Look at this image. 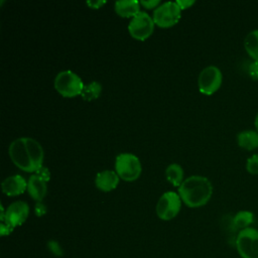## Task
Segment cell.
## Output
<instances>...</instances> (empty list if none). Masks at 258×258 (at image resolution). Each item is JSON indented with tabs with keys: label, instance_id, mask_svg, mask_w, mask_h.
I'll use <instances>...</instances> for the list:
<instances>
[{
	"label": "cell",
	"instance_id": "obj_1",
	"mask_svg": "<svg viewBox=\"0 0 258 258\" xmlns=\"http://www.w3.org/2000/svg\"><path fill=\"white\" fill-rule=\"evenodd\" d=\"M181 201L189 208L205 206L213 195L212 182L202 175H191L183 180L178 187Z\"/></svg>",
	"mask_w": 258,
	"mask_h": 258
},
{
	"label": "cell",
	"instance_id": "obj_2",
	"mask_svg": "<svg viewBox=\"0 0 258 258\" xmlns=\"http://www.w3.org/2000/svg\"><path fill=\"white\" fill-rule=\"evenodd\" d=\"M53 85L56 92L66 98H74L79 95L81 96L85 86L82 79L70 70L59 72L54 79Z\"/></svg>",
	"mask_w": 258,
	"mask_h": 258
},
{
	"label": "cell",
	"instance_id": "obj_3",
	"mask_svg": "<svg viewBox=\"0 0 258 258\" xmlns=\"http://www.w3.org/2000/svg\"><path fill=\"white\" fill-rule=\"evenodd\" d=\"M115 171L119 177L125 181L136 180L142 171L139 158L128 152L120 153L115 159Z\"/></svg>",
	"mask_w": 258,
	"mask_h": 258
},
{
	"label": "cell",
	"instance_id": "obj_4",
	"mask_svg": "<svg viewBox=\"0 0 258 258\" xmlns=\"http://www.w3.org/2000/svg\"><path fill=\"white\" fill-rule=\"evenodd\" d=\"M236 248L242 258H258V230L249 227L239 231Z\"/></svg>",
	"mask_w": 258,
	"mask_h": 258
},
{
	"label": "cell",
	"instance_id": "obj_5",
	"mask_svg": "<svg viewBox=\"0 0 258 258\" xmlns=\"http://www.w3.org/2000/svg\"><path fill=\"white\" fill-rule=\"evenodd\" d=\"M181 17V9L175 1H166L161 3L153 11L154 23L162 28L175 25Z\"/></svg>",
	"mask_w": 258,
	"mask_h": 258
},
{
	"label": "cell",
	"instance_id": "obj_6",
	"mask_svg": "<svg viewBox=\"0 0 258 258\" xmlns=\"http://www.w3.org/2000/svg\"><path fill=\"white\" fill-rule=\"evenodd\" d=\"M223 75L221 70L216 66H208L199 75V91L207 96L215 94L221 87Z\"/></svg>",
	"mask_w": 258,
	"mask_h": 258
},
{
	"label": "cell",
	"instance_id": "obj_7",
	"mask_svg": "<svg viewBox=\"0 0 258 258\" xmlns=\"http://www.w3.org/2000/svg\"><path fill=\"white\" fill-rule=\"evenodd\" d=\"M181 199L175 191H166L156 204V214L159 219L169 221L177 216L181 208Z\"/></svg>",
	"mask_w": 258,
	"mask_h": 258
},
{
	"label": "cell",
	"instance_id": "obj_8",
	"mask_svg": "<svg viewBox=\"0 0 258 258\" xmlns=\"http://www.w3.org/2000/svg\"><path fill=\"white\" fill-rule=\"evenodd\" d=\"M154 25L153 18L145 11H140L130 20L128 31L133 38L143 41L152 34Z\"/></svg>",
	"mask_w": 258,
	"mask_h": 258
},
{
	"label": "cell",
	"instance_id": "obj_9",
	"mask_svg": "<svg viewBox=\"0 0 258 258\" xmlns=\"http://www.w3.org/2000/svg\"><path fill=\"white\" fill-rule=\"evenodd\" d=\"M8 153L12 162L18 168L26 172H34V168L26 147L25 137H20L13 140L9 145Z\"/></svg>",
	"mask_w": 258,
	"mask_h": 258
},
{
	"label": "cell",
	"instance_id": "obj_10",
	"mask_svg": "<svg viewBox=\"0 0 258 258\" xmlns=\"http://www.w3.org/2000/svg\"><path fill=\"white\" fill-rule=\"evenodd\" d=\"M29 215V207L25 202L17 201L13 202L8 206L6 211H4L1 205V215L0 220L6 221L11 227L15 228L22 225Z\"/></svg>",
	"mask_w": 258,
	"mask_h": 258
},
{
	"label": "cell",
	"instance_id": "obj_11",
	"mask_svg": "<svg viewBox=\"0 0 258 258\" xmlns=\"http://www.w3.org/2000/svg\"><path fill=\"white\" fill-rule=\"evenodd\" d=\"M2 191L8 197H15L23 194L27 189V181L20 174L6 177L1 184Z\"/></svg>",
	"mask_w": 258,
	"mask_h": 258
},
{
	"label": "cell",
	"instance_id": "obj_12",
	"mask_svg": "<svg viewBox=\"0 0 258 258\" xmlns=\"http://www.w3.org/2000/svg\"><path fill=\"white\" fill-rule=\"evenodd\" d=\"M119 180L120 177L116 171L106 169L97 173L95 177V185L98 189L108 192L117 187Z\"/></svg>",
	"mask_w": 258,
	"mask_h": 258
},
{
	"label": "cell",
	"instance_id": "obj_13",
	"mask_svg": "<svg viewBox=\"0 0 258 258\" xmlns=\"http://www.w3.org/2000/svg\"><path fill=\"white\" fill-rule=\"evenodd\" d=\"M27 191L34 201L42 202L47 192L46 181L42 180L37 175L32 174L27 180Z\"/></svg>",
	"mask_w": 258,
	"mask_h": 258
},
{
	"label": "cell",
	"instance_id": "obj_14",
	"mask_svg": "<svg viewBox=\"0 0 258 258\" xmlns=\"http://www.w3.org/2000/svg\"><path fill=\"white\" fill-rule=\"evenodd\" d=\"M140 6L137 0H119L115 2V11L121 17L132 19L140 12Z\"/></svg>",
	"mask_w": 258,
	"mask_h": 258
},
{
	"label": "cell",
	"instance_id": "obj_15",
	"mask_svg": "<svg viewBox=\"0 0 258 258\" xmlns=\"http://www.w3.org/2000/svg\"><path fill=\"white\" fill-rule=\"evenodd\" d=\"M25 143H26V147L34 168V172L40 167L42 166V162H43V158H44V153H43V149L40 145L39 142H37L35 139L30 138V137H25ZM33 172V173H34Z\"/></svg>",
	"mask_w": 258,
	"mask_h": 258
},
{
	"label": "cell",
	"instance_id": "obj_16",
	"mask_svg": "<svg viewBox=\"0 0 258 258\" xmlns=\"http://www.w3.org/2000/svg\"><path fill=\"white\" fill-rule=\"evenodd\" d=\"M237 143L239 147L247 151L258 148V132L255 130H244L238 133Z\"/></svg>",
	"mask_w": 258,
	"mask_h": 258
},
{
	"label": "cell",
	"instance_id": "obj_17",
	"mask_svg": "<svg viewBox=\"0 0 258 258\" xmlns=\"http://www.w3.org/2000/svg\"><path fill=\"white\" fill-rule=\"evenodd\" d=\"M244 48L252 60H258V29L252 30L246 35Z\"/></svg>",
	"mask_w": 258,
	"mask_h": 258
},
{
	"label": "cell",
	"instance_id": "obj_18",
	"mask_svg": "<svg viewBox=\"0 0 258 258\" xmlns=\"http://www.w3.org/2000/svg\"><path fill=\"white\" fill-rule=\"evenodd\" d=\"M165 176L166 179L173 185V186H180L183 182V169L177 163L169 164L165 169Z\"/></svg>",
	"mask_w": 258,
	"mask_h": 258
},
{
	"label": "cell",
	"instance_id": "obj_19",
	"mask_svg": "<svg viewBox=\"0 0 258 258\" xmlns=\"http://www.w3.org/2000/svg\"><path fill=\"white\" fill-rule=\"evenodd\" d=\"M101 93H102V85L97 81H93L84 86V89L81 93V97L83 100L90 102L98 99Z\"/></svg>",
	"mask_w": 258,
	"mask_h": 258
},
{
	"label": "cell",
	"instance_id": "obj_20",
	"mask_svg": "<svg viewBox=\"0 0 258 258\" xmlns=\"http://www.w3.org/2000/svg\"><path fill=\"white\" fill-rule=\"evenodd\" d=\"M254 215L249 211H240L233 218V226L235 229L240 231L246 228H249V225L253 223Z\"/></svg>",
	"mask_w": 258,
	"mask_h": 258
},
{
	"label": "cell",
	"instance_id": "obj_21",
	"mask_svg": "<svg viewBox=\"0 0 258 258\" xmlns=\"http://www.w3.org/2000/svg\"><path fill=\"white\" fill-rule=\"evenodd\" d=\"M246 170L253 175L258 174V154L251 155L246 161Z\"/></svg>",
	"mask_w": 258,
	"mask_h": 258
},
{
	"label": "cell",
	"instance_id": "obj_22",
	"mask_svg": "<svg viewBox=\"0 0 258 258\" xmlns=\"http://www.w3.org/2000/svg\"><path fill=\"white\" fill-rule=\"evenodd\" d=\"M247 73L252 80L258 81V60H251L248 63Z\"/></svg>",
	"mask_w": 258,
	"mask_h": 258
},
{
	"label": "cell",
	"instance_id": "obj_23",
	"mask_svg": "<svg viewBox=\"0 0 258 258\" xmlns=\"http://www.w3.org/2000/svg\"><path fill=\"white\" fill-rule=\"evenodd\" d=\"M33 174L37 175L38 177H40L42 180H44V181H46V182L50 179V171H49V169H48L47 167H45L44 165L40 166Z\"/></svg>",
	"mask_w": 258,
	"mask_h": 258
},
{
	"label": "cell",
	"instance_id": "obj_24",
	"mask_svg": "<svg viewBox=\"0 0 258 258\" xmlns=\"http://www.w3.org/2000/svg\"><path fill=\"white\" fill-rule=\"evenodd\" d=\"M47 209L46 206L42 203V202H36L35 206H34V213L37 217H41L46 213Z\"/></svg>",
	"mask_w": 258,
	"mask_h": 258
},
{
	"label": "cell",
	"instance_id": "obj_25",
	"mask_svg": "<svg viewBox=\"0 0 258 258\" xmlns=\"http://www.w3.org/2000/svg\"><path fill=\"white\" fill-rule=\"evenodd\" d=\"M141 6L147 8V9H156L160 5L159 0H146V1H140Z\"/></svg>",
	"mask_w": 258,
	"mask_h": 258
},
{
	"label": "cell",
	"instance_id": "obj_26",
	"mask_svg": "<svg viewBox=\"0 0 258 258\" xmlns=\"http://www.w3.org/2000/svg\"><path fill=\"white\" fill-rule=\"evenodd\" d=\"M13 227H11L6 221L2 220L1 221V225H0V233L2 236H5V235H9L12 231H13Z\"/></svg>",
	"mask_w": 258,
	"mask_h": 258
},
{
	"label": "cell",
	"instance_id": "obj_27",
	"mask_svg": "<svg viewBox=\"0 0 258 258\" xmlns=\"http://www.w3.org/2000/svg\"><path fill=\"white\" fill-rule=\"evenodd\" d=\"M86 4L90 7V8H92V9H99V8H101L103 5H105L106 4V1H104V0H93V1H87L86 2Z\"/></svg>",
	"mask_w": 258,
	"mask_h": 258
},
{
	"label": "cell",
	"instance_id": "obj_28",
	"mask_svg": "<svg viewBox=\"0 0 258 258\" xmlns=\"http://www.w3.org/2000/svg\"><path fill=\"white\" fill-rule=\"evenodd\" d=\"M175 2H176V4L179 6V8H180L181 10L187 9V8H189L191 5L195 4V1H192V0H176Z\"/></svg>",
	"mask_w": 258,
	"mask_h": 258
},
{
	"label": "cell",
	"instance_id": "obj_29",
	"mask_svg": "<svg viewBox=\"0 0 258 258\" xmlns=\"http://www.w3.org/2000/svg\"><path fill=\"white\" fill-rule=\"evenodd\" d=\"M48 247H49V249L50 250H54V254L56 255V254H61V249H60V247L58 246V244L55 242V241H50L49 243H48Z\"/></svg>",
	"mask_w": 258,
	"mask_h": 258
},
{
	"label": "cell",
	"instance_id": "obj_30",
	"mask_svg": "<svg viewBox=\"0 0 258 258\" xmlns=\"http://www.w3.org/2000/svg\"><path fill=\"white\" fill-rule=\"evenodd\" d=\"M254 125H255L256 131L258 132V113L256 114V117H255V120H254Z\"/></svg>",
	"mask_w": 258,
	"mask_h": 258
}]
</instances>
